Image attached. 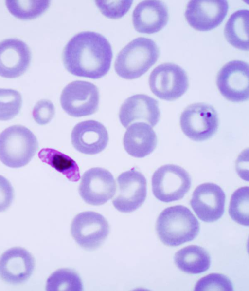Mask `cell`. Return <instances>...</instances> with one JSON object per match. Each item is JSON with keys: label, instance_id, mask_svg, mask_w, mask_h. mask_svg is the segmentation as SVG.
Masks as SVG:
<instances>
[{"label": "cell", "instance_id": "1", "mask_svg": "<svg viewBox=\"0 0 249 291\" xmlns=\"http://www.w3.org/2000/svg\"><path fill=\"white\" fill-rule=\"evenodd\" d=\"M112 58L111 45L101 34L84 31L74 35L66 45L62 59L71 74L92 79L104 76Z\"/></svg>", "mask_w": 249, "mask_h": 291}, {"label": "cell", "instance_id": "2", "mask_svg": "<svg viewBox=\"0 0 249 291\" xmlns=\"http://www.w3.org/2000/svg\"><path fill=\"white\" fill-rule=\"evenodd\" d=\"M199 223L187 207H170L162 211L156 222V231L166 245L177 246L193 240L199 232Z\"/></svg>", "mask_w": 249, "mask_h": 291}, {"label": "cell", "instance_id": "3", "mask_svg": "<svg viewBox=\"0 0 249 291\" xmlns=\"http://www.w3.org/2000/svg\"><path fill=\"white\" fill-rule=\"evenodd\" d=\"M159 56V48L153 40L137 38L118 54L115 70L123 78L135 79L146 73L156 63Z\"/></svg>", "mask_w": 249, "mask_h": 291}, {"label": "cell", "instance_id": "4", "mask_svg": "<svg viewBox=\"0 0 249 291\" xmlns=\"http://www.w3.org/2000/svg\"><path fill=\"white\" fill-rule=\"evenodd\" d=\"M37 149L36 136L25 126H11L0 134V160L9 167L26 165Z\"/></svg>", "mask_w": 249, "mask_h": 291}, {"label": "cell", "instance_id": "5", "mask_svg": "<svg viewBox=\"0 0 249 291\" xmlns=\"http://www.w3.org/2000/svg\"><path fill=\"white\" fill-rule=\"evenodd\" d=\"M191 186L189 173L174 164H166L158 168L152 177V192L159 200L164 202L182 198Z\"/></svg>", "mask_w": 249, "mask_h": 291}, {"label": "cell", "instance_id": "6", "mask_svg": "<svg viewBox=\"0 0 249 291\" xmlns=\"http://www.w3.org/2000/svg\"><path fill=\"white\" fill-rule=\"evenodd\" d=\"M182 132L190 139L197 141L211 138L219 125L218 115L210 104L196 103L187 107L180 117Z\"/></svg>", "mask_w": 249, "mask_h": 291}, {"label": "cell", "instance_id": "7", "mask_svg": "<svg viewBox=\"0 0 249 291\" xmlns=\"http://www.w3.org/2000/svg\"><path fill=\"white\" fill-rule=\"evenodd\" d=\"M149 85L152 93L160 99L173 101L181 97L189 86L186 72L179 66L165 63L151 73Z\"/></svg>", "mask_w": 249, "mask_h": 291}, {"label": "cell", "instance_id": "8", "mask_svg": "<svg viewBox=\"0 0 249 291\" xmlns=\"http://www.w3.org/2000/svg\"><path fill=\"white\" fill-rule=\"evenodd\" d=\"M98 89L91 82L76 80L64 87L60 103L63 109L70 116L81 117L91 115L98 109Z\"/></svg>", "mask_w": 249, "mask_h": 291}, {"label": "cell", "instance_id": "9", "mask_svg": "<svg viewBox=\"0 0 249 291\" xmlns=\"http://www.w3.org/2000/svg\"><path fill=\"white\" fill-rule=\"evenodd\" d=\"M109 232L108 223L101 214L94 212H82L73 218L71 234L81 247L94 250L100 247Z\"/></svg>", "mask_w": 249, "mask_h": 291}, {"label": "cell", "instance_id": "10", "mask_svg": "<svg viewBox=\"0 0 249 291\" xmlns=\"http://www.w3.org/2000/svg\"><path fill=\"white\" fill-rule=\"evenodd\" d=\"M117 182V191L112 203L117 210L130 213L143 204L147 194V182L142 173L133 168L121 174Z\"/></svg>", "mask_w": 249, "mask_h": 291}, {"label": "cell", "instance_id": "11", "mask_svg": "<svg viewBox=\"0 0 249 291\" xmlns=\"http://www.w3.org/2000/svg\"><path fill=\"white\" fill-rule=\"evenodd\" d=\"M249 65L242 60H232L219 71L216 84L221 94L234 102L248 100L249 97Z\"/></svg>", "mask_w": 249, "mask_h": 291}, {"label": "cell", "instance_id": "12", "mask_svg": "<svg viewBox=\"0 0 249 291\" xmlns=\"http://www.w3.org/2000/svg\"><path fill=\"white\" fill-rule=\"evenodd\" d=\"M78 191L85 202L99 206L105 204L113 196L116 185L113 176L109 171L95 167L84 173Z\"/></svg>", "mask_w": 249, "mask_h": 291}, {"label": "cell", "instance_id": "13", "mask_svg": "<svg viewBox=\"0 0 249 291\" xmlns=\"http://www.w3.org/2000/svg\"><path fill=\"white\" fill-rule=\"evenodd\" d=\"M228 8V2L225 0H193L187 3L184 15L194 29L209 31L221 24Z\"/></svg>", "mask_w": 249, "mask_h": 291}, {"label": "cell", "instance_id": "14", "mask_svg": "<svg viewBox=\"0 0 249 291\" xmlns=\"http://www.w3.org/2000/svg\"><path fill=\"white\" fill-rule=\"evenodd\" d=\"M225 194L222 188L213 183H205L194 191L190 204L197 217L206 222L220 219L224 212Z\"/></svg>", "mask_w": 249, "mask_h": 291}, {"label": "cell", "instance_id": "15", "mask_svg": "<svg viewBox=\"0 0 249 291\" xmlns=\"http://www.w3.org/2000/svg\"><path fill=\"white\" fill-rule=\"evenodd\" d=\"M34 267V258L27 250L13 247L0 257V277L10 284L21 283L29 278Z\"/></svg>", "mask_w": 249, "mask_h": 291}, {"label": "cell", "instance_id": "16", "mask_svg": "<svg viewBox=\"0 0 249 291\" xmlns=\"http://www.w3.org/2000/svg\"><path fill=\"white\" fill-rule=\"evenodd\" d=\"M119 116L121 124L125 128L137 121L145 122L154 127L160 117L158 102L144 94L132 96L121 105Z\"/></svg>", "mask_w": 249, "mask_h": 291}, {"label": "cell", "instance_id": "17", "mask_svg": "<svg viewBox=\"0 0 249 291\" xmlns=\"http://www.w3.org/2000/svg\"><path fill=\"white\" fill-rule=\"evenodd\" d=\"M108 135L100 122L89 120L77 124L71 134V141L78 151L87 155H95L103 151L108 142Z\"/></svg>", "mask_w": 249, "mask_h": 291}, {"label": "cell", "instance_id": "18", "mask_svg": "<svg viewBox=\"0 0 249 291\" xmlns=\"http://www.w3.org/2000/svg\"><path fill=\"white\" fill-rule=\"evenodd\" d=\"M31 52L27 44L17 39L0 42V76L14 78L23 74L29 66Z\"/></svg>", "mask_w": 249, "mask_h": 291}, {"label": "cell", "instance_id": "19", "mask_svg": "<svg viewBox=\"0 0 249 291\" xmlns=\"http://www.w3.org/2000/svg\"><path fill=\"white\" fill-rule=\"evenodd\" d=\"M166 5L160 0H144L135 7L132 22L135 30L142 33L153 34L161 30L168 22Z\"/></svg>", "mask_w": 249, "mask_h": 291}, {"label": "cell", "instance_id": "20", "mask_svg": "<svg viewBox=\"0 0 249 291\" xmlns=\"http://www.w3.org/2000/svg\"><path fill=\"white\" fill-rule=\"evenodd\" d=\"M123 144L129 155L142 158L155 149L157 137L151 126L143 122H136L128 127L124 136Z\"/></svg>", "mask_w": 249, "mask_h": 291}, {"label": "cell", "instance_id": "21", "mask_svg": "<svg viewBox=\"0 0 249 291\" xmlns=\"http://www.w3.org/2000/svg\"><path fill=\"white\" fill-rule=\"evenodd\" d=\"M174 261L178 268L190 274L203 272L211 264L208 252L197 245L188 246L178 251L174 256Z\"/></svg>", "mask_w": 249, "mask_h": 291}, {"label": "cell", "instance_id": "22", "mask_svg": "<svg viewBox=\"0 0 249 291\" xmlns=\"http://www.w3.org/2000/svg\"><path fill=\"white\" fill-rule=\"evenodd\" d=\"M249 14L247 9L232 13L225 24L224 33L227 41L236 48L249 51Z\"/></svg>", "mask_w": 249, "mask_h": 291}, {"label": "cell", "instance_id": "23", "mask_svg": "<svg viewBox=\"0 0 249 291\" xmlns=\"http://www.w3.org/2000/svg\"><path fill=\"white\" fill-rule=\"evenodd\" d=\"M39 158L64 175L72 182L80 178L79 168L76 162L68 155L52 148L42 149L38 153Z\"/></svg>", "mask_w": 249, "mask_h": 291}, {"label": "cell", "instance_id": "24", "mask_svg": "<svg viewBox=\"0 0 249 291\" xmlns=\"http://www.w3.org/2000/svg\"><path fill=\"white\" fill-rule=\"evenodd\" d=\"M82 281L78 274L68 269L53 272L46 282L47 291H82Z\"/></svg>", "mask_w": 249, "mask_h": 291}, {"label": "cell", "instance_id": "25", "mask_svg": "<svg viewBox=\"0 0 249 291\" xmlns=\"http://www.w3.org/2000/svg\"><path fill=\"white\" fill-rule=\"evenodd\" d=\"M49 0H6L9 11L23 19H33L44 13L49 7Z\"/></svg>", "mask_w": 249, "mask_h": 291}, {"label": "cell", "instance_id": "26", "mask_svg": "<svg viewBox=\"0 0 249 291\" xmlns=\"http://www.w3.org/2000/svg\"><path fill=\"white\" fill-rule=\"evenodd\" d=\"M249 193L248 186L237 189L231 195L229 208L231 217L237 223L246 226L249 225Z\"/></svg>", "mask_w": 249, "mask_h": 291}, {"label": "cell", "instance_id": "27", "mask_svg": "<svg viewBox=\"0 0 249 291\" xmlns=\"http://www.w3.org/2000/svg\"><path fill=\"white\" fill-rule=\"evenodd\" d=\"M22 102L21 96L18 91L0 88V120L14 118L18 114Z\"/></svg>", "mask_w": 249, "mask_h": 291}, {"label": "cell", "instance_id": "28", "mask_svg": "<svg viewBox=\"0 0 249 291\" xmlns=\"http://www.w3.org/2000/svg\"><path fill=\"white\" fill-rule=\"evenodd\" d=\"M195 291H233V287L226 276L212 273L199 280L195 285Z\"/></svg>", "mask_w": 249, "mask_h": 291}, {"label": "cell", "instance_id": "29", "mask_svg": "<svg viewBox=\"0 0 249 291\" xmlns=\"http://www.w3.org/2000/svg\"><path fill=\"white\" fill-rule=\"evenodd\" d=\"M95 3L106 17L116 19L122 17L129 10L132 0H96Z\"/></svg>", "mask_w": 249, "mask_h": 291}, {"label": "cell", "instance_id": "30", "mask_svg": "<svg viewBox=\"0 0 249 291\" xmlns=\"http://www.w3.org/2000/svg\"><path fill=\"white\" fill-rule=\"evenodd\" d=\"M55 114L53 103L47 99L38 101L34 106L32 115L34 120L38 124L45 125L51 121Z\"/></svg>", "mask_w": 249, "mask_h": 291}, {"label": "cell", "instance_id": "31", "mask_svg": "<svg viewBox=\"0 0 249 291\" xmlns=\"http://www.w3.org/2000/svg\"><path fill=\"white\" fill-rule=\"evenodd\" d=\"M14 197V191L11 184L0 175V212L5 211L10 207Z\"/></svg>", "mask_w": 249, "mask_h": 291}]
</instances>
